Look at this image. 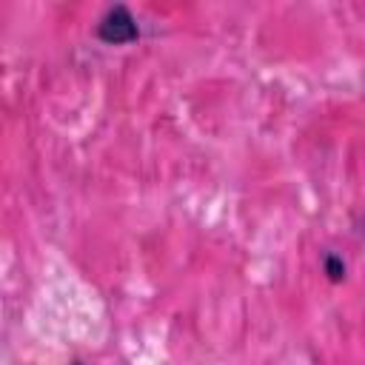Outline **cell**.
<instances>
[{
  "label": "cell",
  "mask_w": 365,
  "mask_h": 365,
  "mask_svg": "<svg viewBox=\"0 0 365 365\" xmlns=\"http://www.w3.org/2000/svg\"><path fill=\"white\" fill-rule=\"evenodd\" d=\"M94 34H97V40H103L108 46H125L140 37V26H137L134 14L128 11V6L117 3V6L106 9V14L97 20Z\"/></svg>",
  "instance_id": "cell-1"
},
{
  "label": "cell",
  "mask_w": 365,
  "mask_h": 365,
  "mask_svg": "<svg viewBox=\"0 0 365 365\" xmlns=\"http://www.w3.org/2000/svg\"><path fill=\"white\" fill-rule=\"evenodd\" d=\"M322 271H325L328 282H342V279H345V274H348V265H345V259H342L339 254L328 251V254L322 257Z\"/></svg>",
  "instance_id": "cell-2"
},
{
  "label": "cell",
  "mask_w": 365,
  "mask_h": 365,
  "mask_svg": "<svg viewBox=\"0 0 365 365\" xmlns=\"http://www.w3.org/2000/svg\"><path fill=\"white\" fill-rule=\"evenodd\" d=\"M74 365H77V362H74Z\"/></svg>",
  "instance_id": "cell-3"
}]
</instances>
